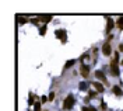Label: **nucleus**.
I'll list each match as a JSON object with an SVG mask.
<instances>
[{"label": "nucleus", "mask_w": 123, "mask_h": 111, "mask_svg": "<svg viewBox=\"0 0 123 111\" xmlns=\"http://www.w3.org/2000/svg\"><path fill=\"white\" fill-rule=\"evenodd\" d=\"M74 104H76V98H74V96L69 94L66 98H64V101H63V110L70 111L73 107H74Z\"/></svg>", "instance_id": "obj_1"}, {"label": "nucleus", "mask_w": 123, "mask_h": 111, "mask_svg": "<svg viewBox=\"0 0 123 111\" xmlns=\"http://www.w3.org/2000/svg\"><path fill=\"white\" fill-rule=\"evenodd\" d=\"M110 66H109V69H110V73H112V76H115V77H119V75H120V72H119V66H118V62L116 61H112L110 62Z\"/></svg>", "instance_id": "obj_2"}, {"label": "nucleus", "mask_w": 123, "mask_h": 111, "mask_svg": "<svg viewBox=\"0 0 123 111\" xmlns=\"http://www.w3.org/2000/svg\"><path fill=\"white\" fill-rule=\"evenodd\" d=\"M80 73H81V76H83L84 79H87L88 75H90V66H87V65L83 63L80 66Z\"/></svg>", "instance_id": "obj_3"}, {"label": "nucleus", "mask_w": 123, "mask_h": 111, "mask_svg": "<svg viewBox=\"0 0 123 111\" xmlns=\"http://www.w3.org/2000/svg\"><path fill=\"white\" fill-rule=\"evenodd\" d=\"M55 35H56V38L62 39V42H63V44H64V42H66V39H67V35H66V31H64V30H57V31L55 32Z\"/></svg>", "instance_id": "obj_4"}, {"label": "nucleus", "mask_w": 123, "mask_h": 111, "mask_svg": "<svg viewBox=\"0 0 123 111\" xmlns=\"http://www.w3.org/2000/svg\"><path fill=\"white\" fill-rule=\"evenodd\" d=\"M102 53H104L105 56H110L112 48H110V44H109V42H105V44L102 45Z\"/></svg>", "instance_id": "obj_5"}, {"label": "nucleus", "mask_w": 123, "mask_h": 111, "mask_svg": "<svg viewBox=\"0 0 123 111\" xmlns=\"http://www.w3.org/2000/svg\"><path fill=\"white\" fill-rule=\"evenodd\" d=\"M113 25H115V23H113V20L108 17V20H106V28H105V32H106V34H109V32L112 31V28H113Z\"/></svg>", "instance_id": "obj_6"}, {"label": "nucleus", "mask_w": 123, "mask_h": 111, "mask_svg": "<svg viewBox=\"0 0 123 111\" xmlns=\"http://www.w3.org/2000/svg\"><path fill=\"white\" fill-rule=\"evenodd\" d=\"M95 77L99 79V80H102L104 83H106V77H105V75H104L102 70H97V72H95Z\"/></svg>", "instance_id": "obj_7"}, {"label": "nucleus", "mask_w": 123, "mask_h": 111, "mask_svg": "<svg viewBox=\"0 0 123 111\" xmlns=\"http://www.w3.org/2000/svg\"><path fill=\"white\" fill-rule=\"evenodd\" d=\"M112 92H113V94L118 96V97H122L123 96V92L119 86H113V87H112Z\"/></svg>", "instance_id": "obj_8"}, {"label": "nucleus", "mask_w": 123, "mask_h": 111, "mask_svg": "<svg viewBox=\"0 0 123 111\" xmlns=\"http://www.w3.org/2000/svg\"><path fill=\"white\" fill-rule=\"evenodd\" d=\"M38 18H39V21H41V23H45V24H46V23H49V21H50L53 17L49 14V16H39Z\"/></svg>", "instance_id": "obj_9"}, {"label": "nucleus", "mask_w": 123, "mask_h": 111, "mask_svg": "<svg viewBox=\"0 0 123 111\" xmlns=\"http://www.w3.org/2000/svg\"><path fill=\"white\" fill-rule=\"evenodd\" d=\"M92 86H94V87H95L99 93H102V92L105 90V89H104V86H102L101 83H98V82H92Z\"/></svg>", "instance_id": "obj_10"}, {"label": "nucleus", "mask_w": 123, "mask_h": 111, "mask_svg": "<svg viewBox=\"0 0 123 111\" xmlns=\"http://www.w3.org/2000/svg\"><path fill=\"white\" fill-rule=\"evenodd\" d=\"M116 27H118L119 30H123V17H120V18L116 21Z\"/></svg>", "instance_id": "obj_11"}, {"label": "nucleus", "mask_w": 123, "mask_h": 111, "mask_svg": "<svg viewBox=\"0 0 123 111\" xmlns=\"http://www.w3.org/2000/svg\"><path fill=\"white\" fill-rule=\"evenodd\" d=\"M78 87H80V90H83V92H84V90H87V89H88V84H87L85 82H81V83L78 84Z\"/></svg>", "instance_id": "obj_12"}, {"label": "nucleus", "mask_w": 123, "mask_h": 111, "mask_svg": "<svg viewBox=\"0 0 123 111\" xmlns=\"http://www.w3.org/2000/svg\"><path fill=\"white\" fill-rule=\"evenodd\" d=\"M74 63H76V61H74V59H70V61H67V62H66L64 68H66V69H67V68H71Z\"/></svg>", "instance_id": "obj_13"}, {"label": "nucleus", "mask_w": 123, "mask_h": 111, "mask_svg": "<svg viewBox=\"0 0 123 111\" xmlns=\"http://www.w3.org/2000/svg\"><path fill=\"white\" fill-rule=\"evenodd\" d=\"M18 23H20V24H25V23H27V18H25L24 16H22V17L18 16Z\"/></svg>", "instance_id": "obj_14"}, {"label": "nucleus", "mask_w": 123, "mask_h": 111, "mask_svg": "<svg viewBox=\"0 0 123 111\" xmlns=\"http://www.w3.org/2000/svg\"><path fill=\"white\" fill-rule=\"evenodd\" d=\"M45 34H46V25H44V27L39 28V35H45Z\"/></svg>", "instance_id": "obj_15"}, {"label": "nucleus", "mask_w": 123, "mask_h": 111, "mask_svg": "<svg viewBox=\"0 0 123 111\" xmlns=\"http://www.w3.org/2000/svg\"><path fill=\"white\" fill-rule=\"evenodd\" d=\"M81 110L83 111H97V108H94V107H83Z\"/></svg>", "instance_id": "obj_16"}, {"label": "nucleus", "mask_w": 123, "mask_h": 111, "mask_svg": "<svg viewBox=\"0 0 123 111\" xmlns=\"http://www.w3.org/2000/svg\"><path fill=\"white\" fill-rule=\"evenodd\" d=\"M31 23H32V24H35V25H38V24H39V18H32V20H31Z\"/></svg>", "instance_id": "obj_17"}, {"label": "nucleus", "mask_w": 123, "mask_h": 111, "mask_svg": "<svg viewBox=\"0 0 123 111\" xmlns=\"http://www.w3.org/2000/svg\"><path fill=\"white\" fill-rule=\"evenodd\" d=\"M48 100H49V101H52V100H55V93H53V92H52V93L49 94V97H48Z\"/></svg>", "instance_id": "obj_18"}, {"label": "nucleus", "mask_w": 123, "mask_h": 111, "mask_svg": "<svg viewBox=\"0 0 123 111\" xmlns=\"http://www.w3.org/2000/svg\"><path fill=\"white\" fill-rule=\"evenodd\" d=\"M35 111H41V104L39 103H35Z\"/></svg>", "instance_id": "obj_19"}, {"label": "nucleus", "mask_w": 123, "mask_h": 111, "mask_svg": "<svg viewBox=\"0 0 123 111\" xmlns=\"http://www.w3.org/2000/svg\"><path fill=\"white\" fill-rule=\"evenodd\" d=\"M95 96H97V93H95V92H90V93H88V97H90V98L95 97Z\"/></svg>", "instance_id": "obj_20"}, {"label": "nucleus", "mask_w": 123, "mask_h": 111, "mask_svg": "<svg viewBox=\"0 0 123 111\" xmlns=\"http://www.w3.org/2000/svg\"><path fill=\"white\" fill-rule=\"evenodd\" d=\"M101 108H102V110H106V104H105L104 101H102V104H101Z\"/></svg>", "instance_id": "obj_21"}, {"label": "nucleus", "mask_w": 123, "mask_h": 111, "mask_svg": "<svg viewBox=\"0 0 123 111\" xmlns=\"http://www.w3.org/2000/svg\"><path fill=\"white\" fill-rule=\"evenodd\" d=\"M46 101H48V97H45V96H44V97H42V103H46Z\"/></svg>", "instance_id": "obj_22"}, {"label": "nucleus", "mask_w": 123, "mask_h": 111, "mask_svg": "<svg viewBox=\"0 0 123 111\" xmlns=\"http://www.w3.org/2000/svg\"><path fill=\"white\" fill-rule=\"evenodd\" d=\"M28 103H30V104H34V98H32V96H31V98L28 100Z\"/></svg>", "instance_id": "obj_23"}, {"label": "nucleus", "mask_w": 123, "mask_h": 111, "mask_svg": "<svg viewBox=\"0 0 123 111\" xmlns=\"http://www.w3.org/2000/svg\"><path fill=\"white\" fill-rule=\"evenodd\" d=\"M119 51H122V52H123V44H120V45H119Z\"/></svg>", "instance_id": "obj_24"}, {"label": "nucleus", "mask_w": 123, "mask_h": 111, "mask_svg": "<svg viewBox=\"0 0 123 111\" xmlns=\"http://www.w3.org/2000/svg\"><path fill=\"white\" fill-rule=\"evenodd\" d=\"M120 65H123V59H122V63H120Z\"/></svg>", "instance_id": "obj_25"}]
</instances>
